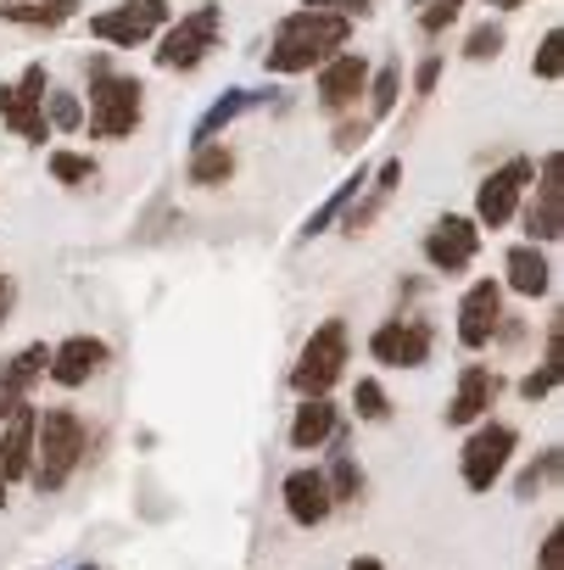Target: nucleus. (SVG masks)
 Returning <instances> with one entry per match:
<instances>
[{
    "instance_id": "19",
    "label": "nucleus",
    "mask_w": 564,
    "mask_h": 570,
    "mask_svg": "<svg viewBox=\"0 0 564 570\" xmlns=\"http://www.w3.org/2000/svg\"><path fill=\"white\" fill-rule=\"evenodd\" d=\"M336 436H342V409L330 397H303V409L291 414V448L297 453H319Z\"/></svg>"
},
{
    "instance_id": "29",
    "label": "nucleus",
    "mask_w": 564,
    "mask_h": 570,
    "mask_svg": "<svg viewBox=\"0 0 564 570\" xmlns=\"http://www.w3.org/2000/svg\"><path fill=\"white\" fill-rule=\"evenodd\" d=\"M369 124H380V118H392V107H397V96H403V73H397V62L392 68H380L375 79H369Z\"/></svg>"
},
{
    "instance_id": "2",
    "label": "nucleus",
    "mask_w": 564,
    "mask_h": 570,
    "mask_svg": "<svg viewBox=\"0 0 564 570\" xmlns=\"http://www.w3.org/2000/svg\"><path fill=\"white\" fill-rule=\"evenodd\" d=\"M90 431L73 409H40L34 420V464H29V487L34 492H62L73 481V470L85 464Z\"/></svg>"
},
{
    "instance_id": "33",
    "label": "nucleus",
    "mask_w": 564,
    "mask_h": 570,
    "mask_svg": "<svg viewBox=\"0 0 564 570\" xmlns=\"http://www.w3.org/2000/svg\"><path fill=\"white\" fill-rule=\"evenodd\" d=\"M558 46H564V35H558V29H547V35H542V46H536V62H531V73H536V79H547V85L564 73V57H558Z\"/></svg>"
},
{
    "instance_id": "22",
    "label": "nucleus",
    "mask_w": 564,
    "mask_h": 570,
    "mask_svg": "<svg viewBox=\"0 0 564 570\" xmlns=\"http://www.w3.org/2000/svg\"><path fill=\"white\" fill-rule=\"evenodd\" d=\"M503 274H508V292H514V297H531V303H536V297L553 292V263H547L542 246H508Z\"/></svg>"
},
{
    "instance_id": "21",
    "label": "nucleus",
    "mask_w": 564,
    "mask_h": 570,
    "mask_svg": "<svg viewBox=\"0 0 564 570\" xmlns=\"http://www.w3.org/2000/svg\"><path fill=\"white\" fill-rule=\"evenodd\" d=\"M34 420H40V409L29 403L23 414H12L7 425H0V475H7V481H29V464H34Z\"/></svg>"
},
{
    "instance_id": "1",
    "label": "nucleus",
    "mask_w": 564,
    "mask_h": 570,
    "mask_svg": "<svg viewBox=\"0 0 564 570\" xmlns=\"http://www.w3.org/2000/svg\"><path fill=\"white\" fill-rule=\"evenodd\" d=\"M353 40V23L347 18H330V12H286L268 35V51H263V68L291 79V73H308V68H325L330 57H342Z\"/></svg>"
},
{
    "instance_id": "3",
    "label": "nucleus",
    "mask_w": 564,
    "mask_h": 570,
    "mask_svg": "<svg viewBox=\"0 0 564 570\" xmlns=\"http://www.w3.org/2000/svg\"><path fill=\"white\" fill-rule=\"evenodd\" d=\"M347 358H353L347 325H342V320H325V325L303 342V353H297L291 392H297V397H330V386L347 375Z\"/></svg>"
},
{
    "instance_id": "38",
    "label": "nucleus",
    "mask_w": 564,
    "mask_h": 570,
    "mask_svg": "<svg viewBox=\"0 0 564 570\" xmlns=\"http://www.w3.org/2000/svg\"><path fill=\"white\" fill-rule=\"evenodd\" d=\"M436 79H442V51H431V57L414 68V90H419V96H431V90H436Z\"/></svg>"
},
{
    "instance_id": "8",
    "label": "nucleus",
    "mask_w": 564,
    "mask_h": 570,
    "mask_svg": "<svg viewBox=\"0 0 564 570\" xmlns=\"http://www.w3.org/2000/svg\"><path fill=\"white\" fill-rule=\"evenodd\" d=\"M162 29H168V0H123V7H107L90 18V35L107 46H123V51L146 46Z\"/></svg>"
},
{
    "instance_id": "23",
    "label": "nucleus",
    "mask_w": 564,
    "mask_h": 570,
    "mask_svg": "<svg viewBox=\"0 0 564 570\" xmlns=\"http://www.w3.org/2000/svg\"><path fill=\"white\" fill-rule=\"evenodd\" d=\"M364 185H369V168L358 163V168H353V174H347V179H342V185H336V190H330V196H325V202L308 213V224H303V240L325 235V229H330V224H336V218H342V213H347V207L364 196Z\"/></svg>"
},
{
    "instance_id": "34",
    "label": "nucleus",
    "mask_w": 564,
    "mask_h": 570,
    "mask_svg": "<svg viewBox=\"0 0 564 570\" xmlns=\"http://www.w3.org/2000/svg\"><path fill=\"white\" fill-rule=\"evenodd\" d=\"M51 174H57L62 185H90V179H96V163L79 157V151H51Z\"/></svg>"
},
{
    "instance_id": "24",
    "label": "nucleus",
    "mask_w": 564,
    "mask_h": 570,
    "mask_svg": "<svg viewBox=\"0 0 564 570\" xmlns=\"http://www.w3.org/2000/svg\"><path fill=\"white\" fill-rule=\"evenodd\" d=\"M85 0H18V7H0L7 23H23V29H62L68 18H79Z\"/></svg>"
},
{
    "instance_id": "17",
    "label": "nucleus",
    "mask_w": 564,
    "mask_h": 570,
    "mask_svg": "<svg viewBox=\"0 0 564 570\" xmlns=\"http://www.w3.org/2000/svg\"><path fill=\"white\" fill-rule=\"evenodd\" d=\"M497 392H503L497 370L464 364V370H458V386H453V403H447V425H481V420L492 414Z\"/></svg>"
},
{
    "instance_id": "13",
    "label": "nucleus",
    "mask_w": 564,
    "mask_h": 570,
    "mask_svg": "<svg viewBox=\"0 0 564 570\" xmlns=\"http://www.w3.org/2000/svg\"><path fill=\"white\" fill-rule=\"evenodd\" d=\"M558 235H564V185H558V151H547L536 196L525 207V246H553Z\"/></svg>"
},
{
    "instance_id": "40",
    "label": "nucleus",
    "mask_w": 564,
    "mask_h": 570,
    "mask_svg": "<svg viewBox=\"0 0 564 570\" xmlns=\"http://www.w3.org/2000/svg\"><path fill=\"white\" fill-rule=\"evenodd\" d=\"M7 314H12V279L0 274V325H7Z\"/></svg>"
},
{
    "instance_id": "28",
    "label": "nucleus",
    "mask_w": 564,
    "mask_h": 570,
    "mask_svg": "<svg viewBox=\"0 0 564 570\" xmlns=\"http://www.w3.org/2000/svg\"><path fill=\"white\" fill-rule=\"evenodd\" d=\"M553 386H558V320L547 325V358H542V370H531V375L520 381V397H525V403H542Z\"/></svg>"
},
{
    "instance_id": "14",
    "label": "nucleus",
    "mask_w": 564,
    "mask_h": 570,
    "mask_svg": "<svg viewBox=\"0 0 564 570\" xmlns=\"http://www.w3.org/2000/svg\"><path fill=\"white\" fill-rule=\"evenodd\" d=\"M46 364H51V347L46 342H29L23 353H12L7 364H0V425L29 409L34 386L46 381Z\"/></svg>"
},
{
    "instance_id": "26",
    "label": "nucleus",
    "mask_w": 564,
    "mask_h": 570,
    "mask_svg": "<svg viewBox=\"0 0 564 570\" xmlns=\"http://www.w3.org/2000/svg\"><path fill=\"white\" fill-rule=\"evenodd\" d=\"M229 174H235V151H229V146H218V140H212V146H196V151H190V168H185V179H190V185L212 190V185H224Z\"/></svg>"
},
{
    "instance_id": "15",
    "label": "nucleus",
    "mask_w": 564,
    "mask_h": 570,
    "mask_svg": "<svg viewBox=\"0 0 564 570\" xmlns=\"http://www.w3.org/2000/svg\"><path fill=\"white\" fill-rule=\"evenodd\" d=\"M107 358H112V347H107L101 336H68V342L51 347L46 375H51L62 392H79V386H90V381L107 370Z\"/></svg>"
},
{
    "instance_id": "27",
    "label": "nucleus",
    "mask_w": 564,
    "mask_h": 570,
    "mask_svg": "<svg viewBox=\"0 0 564 570\" xmlns=\"http://www.w3.org/2000/svg\"><path fill=\"white\" fill-rule=\"evenodd\" d=\"M325 487H330V503H336V509L364 498V470H358V459L342 448V436H336V459H330V470H325Z\"/></svg>"
},
{
    "instance_id": "41",
    "label": "nucleus",
    "mask_w": 564,
    "mask_h": 570,
    "mask_svg": "<svg viewBox=\"0 0 564 570\" xmlns=\"http://www.w3.org/2000/svg\"><path fill=\"white\" fill-rule=\"evenodd\" d=\"M347 570H386V564H380V559H375V553H358V559H353V564H347Z\"/></svg>"
},
{
    "instance_id": "25",
    "label": "nucleus",
    "mask_w": 564,
    "mask_h": 570,
    "mask_svg": "<svg viewBox=\"0 0 564 570\" xmlns=\"http://www.w3.org/2000/svg\"><path fill=\"white\" fill-rule=\"evenodd\" d=\"M397 179H403V157H386V163H380V174L369 179V202H358V207H347V213H342V229H347V235H358V229H369V218L380 213V202L392 196V185H397Z\"/></svg>"
},
{
    "instance_id": "35",
    "label": "nucleus",
    "mask_w": 564,
    "mask_h": 570,
    "mask_svg": "<svg viewBox=\"0 0 564 570\" xmlns=\"http://www.w3.org/2000/svg\"><path fill=\"white\" fill-rule=\"evenodd\" d=\"M464 12V0H419V35H442Z\"/></svg>"
},
{
    "instance_id": "32",
    "label": "nucleus",
    "mask_w": 564,
    "mask_h": 570,
    "mask_svg": "<svg viewBox=\"0 0 564 570\" xmlns=\"http://www.w3.org/2000/svg\"><path fill=\"white\" fill-rule=\"evenodd\" d=\"M547 481H558V448H547V453H542V459H536L520 481H514V498H536Z\"/></svg>"
},
{
    "instance_id": "18",
    "label": "nucleus",
    "mask_w": 564,
    "mask_h": 570,
    "mask_svg": "<svg viewBox=\"0 0 564 570\" xmlns=\"http://www.w3.org/2000/svg\"><path fill=\"white\" fill-rule=\"evenodd\" d=\"M364 90H369V62H364L358 51H342V57H330V62L319 68V107H325V112L358 107Z\"/></svg>"
},
{
    "instance_id": "12",
    "label": "nucleus",
    "mask_w": 564,
    "mask_h": 570,
    "mask_svg": "<svg viewBox=\"0 0 564 570\" xmlns=\"http://www.w3.org/2000/svg\"><path fill=\"white\" fill-rule=\"evenodd\" d=\"M453 331H458V347H469V353L492 347V336L503 331V285L497 279H475L458 297V325Z\"/></svg>"
},
{
    "instance_id": "31",
    "label": "nucleus",
    "mask_w": 564,
    "mask_h": 570,
    "mask_svg": "<svg viewBox=\"0 0 564 570\" xmlns=\"http://www.w3.org/2000/svg\"><path fill=\"white\" fill-rule=\"evenodd\" d=\"M46 124L51 129H85V107H79V96H68V90H46Z\"/></svg>"
},
{
    "instance_id": "42",
    "label": "nucleus",
    "mask_w": 564,
    "mask_h": 570,
    "mask_svg": "<svg viewBox=\"0 0 564 570\" xmlns=\"http://www.w3.org/2000/svg\"><path fill=\"white\" fill-rule=\"evenodd\" d=\"M492 7H497V12H514V7H525V0H492Z\"/></svg>"
},
{
    "instance_id": "6",
    "label": "nucleus",
    "mask_w": 564,
    "mask_h": 570,
    "mask_svg": "<svg viewBox=\"0 0 564 570\" xmlns=\"http://www.w3.org/2000/svg\"><path fill=\"white\" fill-rule=\"evenodd\" d=\"M514 448H520V431H514V425H503V420H481V425L469 431L464 453H458V475H464V487H469V492H492V487L503 481Z\"/></svg>"
},
{
    "instance_id": "10",
    "label": "nucleus",
    "mask_w": 564,
    "mask_h": 570,
    "mask_svg": "<svg viewBox=\"0 0 564 570\" xmlns=\"http://www.w3.org/2000/svg\"><path fill=\"white\" fill-rule=\"evenodd\" d=\"M436 353V331L425 320H386L369 336V358L386 370H425Z\"/></svg>"
},
{
    "instance_id": "36",
    "label": "nucleus",
    "mask_w": 564,
    "mask_h": 570,
    "mask_svg": "<svg viewBox=\"0 0 564 570\" xmlns=\"http://www.w3.org/2000/svg\"><path fill=\"white\" fill-rule=\"evenodd\" d=\"M497 51H503V29H497V23H481V29L464 40V57H469V62H486V57H497Z\"/></svg>"
},
{
    "instance_id": "43",
    "label": "nucleus",
    "mask_w": 564,
    "mask_h": 570,
    "mask_svg": "<svg viewBox=\"0 0 564 570\" xmlns=\"http://www.w3.org/2000/svg\"><path fill=\"white\" fill-rule=\"evenodd\" d=\"M0 7H18V0H0Z\"/></svg>"
},
{
    "instance_id": "5",
    "label": "nucleus",
    "mask_w": 564,
    "mask_h": 570,
    "mask_svg": "<svg viewBox=\"0 0 564 570\" xmlns=\"http://www.w3.org/2000/svg\"><path fill=\"white\" fill-rule=\"evenodd\" d=\"M218 35H224V7H196V12H185L179 23L162 29L157 68H168V73H190V68H201L207 51L218 46Z\"/></svg>"
},
{
    "instance_id": "37",
    "label": "nucleus",
    "mask_w": 564,
    "mask_h": 570,
    "mask_svg": "<svg viewBox=\"0 0 564 570\" xmlns=\"http://www.w3.org/2000/svg\"><path fill=\"white\" fill-rule=\"evenodd\" d=\"M303 7H308V12H330V18H347V23H353V18H369V12H375V0H303Z\"/></svg>"
},
{
    "instance_id": "9",
    "label": "nucleus",
    "mask_w": 564,
    "mask_h": 570,
    "mask_svg": "<svg viewBox=\"0 0 564 570\" xmlns=\"http://www.w3.org/2000/svg\"><path fill=\"white\" fill-rule=\"evenodd\" d=\"M0 124L23 140H51L46 124V62H29L18 85H0Z\"/></svg>"
},
{
    "instance_id": "20",
    "label": "nucleus",
    "mask_w": 564,
    "mask_h": 570,
    "mask_svg": "<svg viewBox=\"0 0 564 570\" xmlns=\"http://www.w3.org/2000/svg\"><path fill=\"white\" fill-rule=\"evenodd\" d=\"M268 96H274V90H246V85L224 90V96H218V101H212V107H207V112L196 118L190 140H196V146H212V140H218V135H224V129H229L235 118H246V112H251V107H263Z\"/></svg>"
},
{
    "instance_id": "11",
    "label": "nucleus",
    "mask_w": 564,
    "mask_h": 570,
    "mask_svg": "<svg viewBox=\"0 0 564 570\" xmlns=\"http://www.w3.org/2000/svg\"><path fill=\"white\" fill-rule=\"evenodd\" d=\"M475 252H481V224L464 213H447L425 229V263L436 274H464L475 263Z\"/></svg>"
},
{
    "instance_id": "4",
    "label": "nucleus",
    "mask_w": 564,
    "mask_h": 570,
    "mask_svg": "<svg viewBox=\"0 0 564 570\" xmlns=\"http://www.w3.org/2000/svg\"><path fill=\"white\" fill-rule=\"evenodd\" d=\"M140 79H129V73H101V79H90V135L96 140H129L135 129H140Z\"/></svg>"
},
{
    "instance_id": "30",
    "label": "nucleus",
    "mask_w": 564,
    "mask_h": 570,
    "mask_svg": "<svg viewBox=\"0 0 564 570\" xmlns=\"http://www.w3.org/2000/svg\"><path fill=\"white\" fill-rule=\"evenodd\" d=\"M353 409H358V420L380 425V420L392 414V397H386V386H380L375 375H358V381H353Z\"/></svg>"
},
{
    "instance_id": "39",
    "label": "nucleus",
    "mask_w": 564,
    "mask_h": 570,
    "mask_svg": "<svg viewBox=\"0 0 564 570\" xmlns=\"http://www.w3.org/2000/svg\"><path fill=\"white\" fill-rule=\"evenodd\" d=\"M536 570H564V531H558V525L542 537V564H536Z\"/></svg>"
},
{
    "instance_id": "7",
    "label": "nucleus",
    "mask_w": 564,
    "mask_h": 570,
    "mask_svg": "<svg viewBox=\"0 0 564 570\" xmlns=\"http://www.w3.org/2000/svg\"><path fill=\"white\" fill-rule=\"evenodd\" d=\"M531 179H536V163L531 157H508L503 168H492L481 179V190H475V224L481 229H503L520 213V196H525Z\"/></svg>"
},
{
    "instance_id": "16",
    "label": "nucleus",
    "mask_w": 564,
    "mask_h": 570,
    "mask_svg": "<svg viewBox=\"0 0 564 570\" xmlns=\"http://www.w3.org/2000/svg\"><path fill=\"white\" fill-rule=\"evenodd\" d=\"M279 498H286L291 525H303V531H314V525H325V520L336 514L330 487H325V470H314V464L291 470V475H286V487H279Z\"/></svg>"
}]
</instances>
